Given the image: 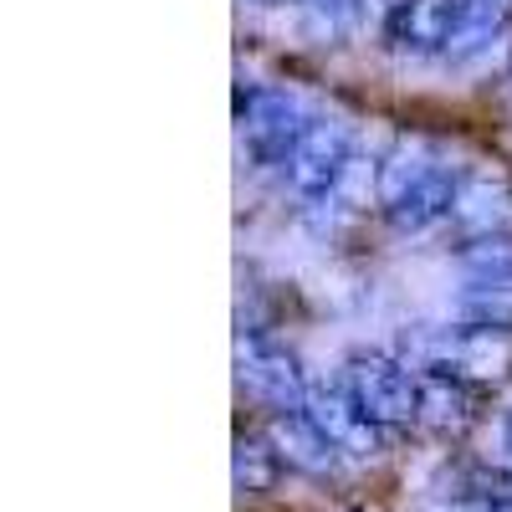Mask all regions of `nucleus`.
Here are the masks:
<instances>
[{"instance_id": "1", "label": "nucleus", "mask_w": 512, "mask_h": 512, "mask_svg": "<svg viewBox=\"0 0 512 512\" xmlns=\"http://www.w3.org/2000/svg\"><path fill=\"white\" fill-rule=\"evenodd\" d=\"M456 180H461V169H451L431 144L405 139L390 159H384L379 205H384V216H390L395 231L420 236V231H431V226L451 221Z\"/></svg>"}, {"instance_id": "2", "label": "nucleus", "mask_w": 512, "mask_h": 512, "mask_svg": "<svg viewBox=\"0 0 512 512\" xmlns=\"http://www.w3.org/2000/svg\"><path fill=\"white\" fill-rule=\"evenodd\" d=\"M344 390L354 395V405L379 425L384 436L420 425V374L405 369V359H390V354H354V359L344 364Z\"/></svg>"}, {"instance_id": "3", "label": "nucleus", "mask_w": 512, "mask_h": 512, "mask_svg": "<svg viewBox=\"0 0 512 512\" xmlns=\"http://www.w3.org/2000/svg\"><path fill=\"white\" fill-rule=\"evenodd\" d=\"M236 374L241 384L267 400L272 410H303L308 400V374L297 364V354L272 333H241L236 338Z\"/></svg>"}, {"instance_id": "4", "label": "nucleus", "mask_w": 512, "mask_h": 512, "mask_svg": "<svg viewBox=\"0 0 512 512\" xmlns=\"http://www.w3.org/2000/svg\"><path fill=\"white\" fill-rule=\"evenodd\" d=\"M303 415L318 425V436L349 461H374L384 456V431L354 405V395L338 384H308V400H303Z\"/></svg>"}, {"instance_id": "5", "label": "nucleus", "mask_w": 512, "mask_h": 512, "mask_svg": "<svg viewBox=\"0 0 512 512\" xmlns=\"http://www.w3.org/2000/svg\"><path fill=\"white\" fill-rule=\"evenodd\" d=\"M308 108L287 93H251L241 103V149L256 164H287L308 134Z\"/></svg>"}, {"instance_id": "6", "label": "nucleus", "mask_w": 512, "mask_h": 512, "mask_svg": "<svg viewBox=\"0 0 512 512\" xmlns=\"http://www.w3.org/2000/svg\"><path fill=\"white\" fill-rule=\"evenodd\" d=\"M349 159H354L349 123L344 118H313L303 144H297L292 159H287V180H292V190L303 200H323L338 185V175H344Z\"/></svg>"}, {"instance_id": "7", "label": "nucleus", "mask_w": 512, "mask_h": 512, "mask_svg": "<svg viewBox=\"0 0 512 512\" xmlns=\"http://www.w3.org/2000/svg\"><path fill=\"white\" fill-rule=\"evenodd\" d=\"M451 226L466 241H487L512 231V180L502 169H461L456 200H451Z\"/></svg>"}, {"instance_id": "8", "label": "nucleus", "mask_w": 512, "mask_h": 512, "mask_svg": "<svg viewBox=\"0 0 512 512\" xmlns=\"http://www.w3.org/2000/svg\"><path fill=\"white\" fill-rule=\"evenodd\" d=\"M267 441L277 446L282 466H292V472H308V477H333L338 472V456L323 436H318V425L303 415V410H277L272 425H267Z\"/></svg>"}, {"instance_id": "9", "label": "nucleus", "mask_w": 512, "mask_h": 512, "mask_svg": "<svg viewBox=\"0 0 512 512\" xmlns=\"http://www.w3.org/2000/svg\"><path fill=\"white\" fill-rule=\"evenodd\" d=\"M456 6L461 0H410L384 36H390V47L400 57H415V62L420 57H441L446 36H451V21H456Z\"/></svg>"}, {"instance_id": "10", "label": "nucleus", "mask_w": 512, "mask_h": 512, "mask_svg": "<svg viewBox=\"0 0 512 512\" xmlns=\"http://www.w3.org/2000/svg\"><path fill=\"white\" fill-rule=\"evenodd\" d=\"M477 420L472 384L456 374H420V425L436 436H461Z\"/></svg>"}, {"instance_id": "11", "label": "nucleus", "mask_w": 512, "mask_h": 512, "mask_svg": "<svg viewBox=\"0 0 512 512\" xmlns=\"http://www.w3.org/2000/svg\"><path fill=\"white\" fill-rule=\"evenodd\" d=\"M507 16H512V0H461L441 57L446 62H472L477 52H487L492 41H497V31L507 26Z\"/></svg>"}, {"instance_id": "12", "label": "nucleus", "mask_w": 512, "mask_h": 512, "mask_svg": "<svg viewBox=\"0 0 512 512\" xmlns=\"http://www.w3.org/2000/svg\"><path fill=\"white\" fill-rule=\"evenodd\" d=\"M461 328H487V333H507L512 338V287H487L472 282L456 303H451Z\"/></svg>"}, {"instance_id": "13", "label": "nucleus", "mask_w": 512, "mask_h": 512, "mask_svg": "<svg viewBox=\"0 0 512 512\" xmlns=\"http://www.w3.org/2000/svg\"><path fill=\"white\" fill-rule=\"evenodd\" d=\"M379 175H384L379 159L354 154V159L344 164V175H338V185H333L318 205L338 210V216H359V210H369V200H379Z\"/></svg>"}, {"instance_id": "14", "label": "nucleus", "mask_w": 512, "mask_h": 512, "mask_svg": "<svg viewBox=\"0 0 512 512\" xmlns=\"http://www.w3.org/2000/svg\"><path fill=\"white\" fill-rule=\"evenodd\" d=\"M277 477H282L277 446L262 441V436H241V441H236V487H241L246 497H262V492L277 487Z\"/></svg>"}, {"instance_id": "15", "label": "nucleus", "mask_w": 512, "mask_h": 512, "mask_svg": "<svg viewBox=\"0 0 512 512\" xmlns=\"http://www.w3.org/2000/svg\"><path fill=\"white\" fill-rule=\"evenodd\" d=\"M461 272L487 287H512V236H487V241H466L461 246Z\"/></svg>"}, {"instance_id": "16", "label": "nucleus", "mask_w": 512, "mask_h": 512, "mask_svg": "<svg viewBox=\"0 0 512 512\" xmlns=\"http://www.w3.org/2000/svg\"><path fill=\"white\" fill-rule=\"evenodd\" d=\"M303 16L318 41H338L354 26H364V0H303Z\"/></svg>"}, {"instance_id": "17", "label": "nucleus", "mask_w": 512, "mask_h": 512, "mask_svg": "<svg viewBox=\"0 0 512 512\" xmlns=\"http://www.w3.org/2000/svg\"><path fill=\"white\" fill-rule=\"evenodd\" d=\"M431 512H512V492L502 487H472V492H451Z\"/></svg>"}, {"instance_id": "18", "label": "nucleus", "mask_w": 512, "mask_h": 512, "mask_svg": "<svg viewBox=\"0 0 512 512\" xmlns=\"http://www.w3.org/2000/svg\"><path fill=\"white\" fill-rule=\"evenodd\" d=\"M405 6H410V0H364V26L369 31H390Z\"/></svg>"}, {"instance_id": "19", "label": "nucleus", "mask_w": 512, "mask_h": 512, "mask_svg": "<svg viewBox=\"0 0 512 512\" xmlns=\"http://www.w3.org/2000/svg\"><path fill=\"white\" fill-rule=\"evenodd\" d=\"M492 477H497V487H502V492H512V446L502 451V461H497V472H492Z\"/></svg>"}, {"instance_id": "20", "label": "nucleus", "mask_w": 512, "mask_h": 512, "mask_svg": "<svg viewBox=\"0 0 512 512\" xmlns=\"http://www.w3.org/2000/svg\"><path fill=\"white\" fill-rule=\"evenodd\" d=\"M502 431H507V446H512V410H507V420H502Z\"/></svg>"}, {"instance_id": "21", "label": "nucleus", "mask_w": 512, "mask_h": 512, "mask_svg": "<svg viewBox=\"0 0 512 512\" xmlns=\"http://www.w3.org/2000/svg\"><path fill=\"white\" fill-rule=\"evenodd\" d=\"M267 6H287V0H267Z\"/></svg>"}]
</instances>
